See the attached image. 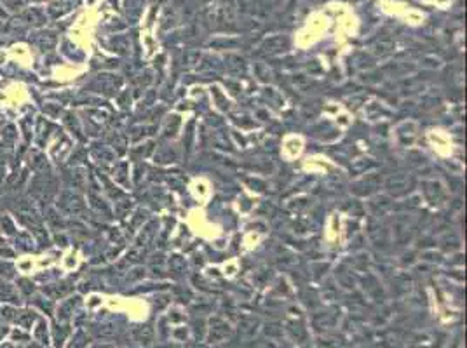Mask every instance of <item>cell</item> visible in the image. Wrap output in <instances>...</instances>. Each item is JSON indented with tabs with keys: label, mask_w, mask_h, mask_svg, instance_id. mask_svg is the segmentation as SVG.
I'll return each instance as SVG.
<instances>
[{
	"label": "cell",
	"mask_w": 467,
	"mask_h": 348,
	"mask_svg": "<svg viewBox=\"0 0 467 348\" xmlns=\"http://www.w3.org/2000/svg\"><path fill=\"white\" fill-rule=\"evenodd\" d=\"M16 322L18 324H21L23 327H28V326H31V322H33V315L30 314V312H25L23 315H16Z\"/></svg>",
	"instance_id": "6da1fadb"
},
{
	"label": "cell",
	"mask_w": 467,
	"mask_h": 348,
	"mask_svg": "<svg viewBox=\"0 0 467 348\" xmlns=\"http://www.w3.org/2000/svg\"><path fill=\"white\" fill-rule=\"evenodd\" d=\"M0 294H2V300H6V301H18V298H16V294H14V291H13V287H9V285H4L2 287V291H0Z\"/></svg>",
	"instance_id": "7a4b0ae2"
},
{
	"label": "cell",
	"mask_w": 467,
	"mask_h": 348,
	"mask_svg": "<svg viewBox=\"0 0 467 348\" xmlns=\"http://www.w3.org/2000/svg\"><path fill=\"white\" fill-rule=\"evenodd\" d=\"M4 334H6V327H0V338H2Z\"/></svg>",
	"instance_id": "3957f363"
}]
</instances>
